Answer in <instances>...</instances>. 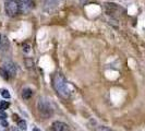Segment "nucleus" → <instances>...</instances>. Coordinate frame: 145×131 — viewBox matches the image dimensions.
Masks as SVG:
<instances>
[{
    "instance_id": "obj_7",
    "label": "nucleus",
    "mask_w": 145,
    "mask_h": 131,
    "mask_svg": "<svg viewBox=\"0 0 145 131\" xmlns=\"http://www.w3.org/2000/svg\"><path fill=\"white\" fill-rule=\"evenodd\" d=\"M53 128L55 131H71L68 124L62 121H55L53 123Z\"/></svg>"
},
{
    "instance_id": "obj_2",
    "label": "nucleus",
    "mask_w": 145,
    "mask_h": 131,
    "mask_svg": "<svg viewBox=\"0 0 145 131\" xmlns=\"http://www.w3.org/2000/svg\"><path fill=\"white\" fill-rule=\"evenodd\" d=\"M37 108H38L40 116L44 117L45 119L49 118L53 114V108L51 106V104L47 99H45V98H39L38 104H37Z\"/></svg>"
},
{
    "instance_id": "obj_14",
    "label": "nucleus",
    "mask_w": 145,
    "mask_h": 131,
    "mask_svg": "<svg viewBox=\"0 0 145 131\" xmlns=\"http://www.w3.org/2000/svg\"><path fill=\"white\" fill-rule=\"evenodd\" d=\"M95 131H112L110 128H108V127H105V126H99L97 127L96 129H95Z\"/></svg>"
},
{
    "instance_id": "obj_13",
    "label": "nucleus",
    "mask_w": 145,
    "mask_h": 131,
    "mask_svg": "<svg viewBox=\"0 0 145 131\" xmlns=\"http://www.w3.org/2000/svg\"><path fill=\"white\" fill-rule=\"evenodd\" d=\"M0 74H1V76H2L3 79H6V80H7V79H9V74H8V72L6 71L5 69H3V68H0Z\"/></svg>"
},
{
    "instance_id": "obj_16",
    "label": "nucleus",
    "mask_w": 145,
    "mask_h": 131,
    "mask_svg": "<svg viewBox=\"0 0 145 131\" xmlns=\"http://www.w3.org/2000/svg\"><path fill=\"white\" fill-rule=\"evenodd\" d=\"M7 118V115L3 113V110H0V120H5Z\"/></svg>"
},
{
    "instance_id": "obj_4",
    "label": "nucleus",
    "mask_w": 145,
    "mask_h": 131,
    "mask_svg": "<svg viewBox=\"0 0 145 131\" xmlns=\"http://www.w3.org/2000/svg\"><path fill=\"white\" fill-rule=\"evenodd\" d=\"M64 2V0H46L44 2V11L53 13Z\"/></svg>"
},
{
    "instance_id": "obj_12",
    "label": "nucleus",
    "mask_w": 145,
    "mask_h": 131,
    "mask_svg": "<svg viewBox=\"0 0 145 131\" xmlns=\"http://www.w3.org/2000/svg\"><path fill=\"white\" fill-rule=\"evenodd\" d=\"M18 126L21 130H25V129H26V122H25V120H19Z\"/></svg>"
},
{
    "instance_id": "obj_6",
    "label": "nucleus",
    "mask_w": 145,
    "mask_h": 131,
    "mask_svg": "<svg viewBox=\"0 0 145 131\" xmlns=\"http://www.w3.org/2000/svg\"><path fill=\"white\" fill-rule=\"evenodd\" d=\"M2 68L8 72L10 76H14L16 74V66L14 65L12 61H7V62L3 63Z\"/></svg>"
},
{
    "instance_id": "obj_9",
    "label": "nucleus",
    "mask_w": 145,
    "mask_h": 131,
    "mask_svg": "<svg viewBox=\"0 0 145 131\" xmlns=\"http://www.w3.org/2000/svg\"><path fill=\"white\" fill-rule=\"evenodd\" d=\"M32 95H33V91L31 89H24L22 91V97L24 99H29Z\"/></svg>"
},
{
    "instance_id": "obj_17",
    "label": "nucleus",
    "mask_w": 145,
    "mask_h": 131,
    "mask_svg": "<svg viewBox=\"0 0 145 131\" xmlns=\"http://www.w3.org/2000/svg\"><path fill=\"white\" fill-rule=\"evenodd\" d=\"M23 51L24 52H29L30 51V45L29 44H25V45L23 46Z\"/></svg>"
},
{
    "instance_id": "obj_3",
    "label": "nucleus",
    "mask_w": 145,
    "mask_h": 131,
    "mask_svg": "<svg viewBox=\"0 0 145 131\" xmlns=\"http://www.w3.org/2000/svg\"><path fill=\"white\" fill-rule=\"evenodd\" d=\"M5 11L9 16H15L20 13V3L18 0H6Z\"/></svg>"
},
{
    "instance_id": "obj_1",
    "label": "nucleus",
    "mask_w": 145,
    "mask_h": 131,
    "mask_svg": "<svg viewBox=\"0 0 145 131\" xmlns=\"http://www.w3.org/2000/svg\"><path fill=\"white\" fill-rule=\"evenodd\" d=\"M53 86L56 90L58 94L60 96H62L63 98H68L70 96V90L68 87V83H67L66 79L63 78V75L60 73H56L53 76Z\"/></svg>"
},
{
    "instance_id": "obj_15",
    "label": "nucleus",
    "mask_w": 145,
    "mask_h": 131,
    "mask_svg": "<svg viewBox=\"0 0 145 131\" xmlns=\"http://www.w3.org/2000/svg\"><path fill=\"white\" fill-rule=\"evenodd\" d=\"M1 95H2L3 98H10V97H11L10 93L7 91V90H2V91H1Z\"/></svg>"
},
{
    "instance_id": "obj_19",
    "label": "nucleus",
    "mask_w": 145,
    "mask_h": 131,
    "mask_svg": "<svg viewBox=\"0 0 145 131\" xmlns=\"http://www.w3.org/2000/svg\"><path fill=\"white\" fill-rule=\"evenodd\" d=\"M1 38H2V36H1V34H0V43H1Z\"/></svg>"
},
{
    "instance_id": "obj_18",
    "label": "nucleus",
    "mask_w": 145,
    "mask_h": 131,
    "mask_svg": "<svg viewBox=\"0 0 145 131\" xmlns=\"http://www.w3.org/2000/svg\"><path fill=\"white\" fill-rule=\"evenodd\" d=\"M33 131H39V130H38L37 128H34V129H33Z\"/></svg>"
},
{
    "instance_id": "obj_5",
    "label": "nucleus",
    "mask_w": 145,
    "mask_h": 131,
    "mask_svg": "<svg viewBox=\"0 0 145 131\" xmlns=\"http://www.w3.org/2000/svg\"><path fill=\"white\" fill-rule=\"evenodd\" d=\"M20 12L29 13L34 8V0H19Z\"/></svg>"
},
{
    "instance_id": "obj_10",
    "label": "nucleus",
    "mask_w": 145,
    "mask_h": 131,
    "mask_svg": "<svg viewBox=\"0 0 145 131\" xmlns=\"http://www.w3.org/2000/svg\"><path fill=\"white\" fill-rule=\"evenodd\" d=\"M24 63H25V66H26L29 69H31V68H33L34 66H35V63H34V60L33 59H31V58H26L24 60Z\"/></svg>"
},
{
    "instance_id": "obj_11",
    "label": "nucleus",
    "mask_w": 145,
    "mask_h": 131,
    "mask_svg": "<svg viewBox=\"0 0 145 131\" xmlns=\"http://www.w3.org/2000/svg\"><path fill=\"white\" fill-rule=\"evenodd\" d=\"M9 106H10L9 103L6 102V100H2V102L0 103V110H6V109H8Z\"/></svg>"
},
{
    "instance_id": "obj_8",
    "label": "nucleus",
    "mask_w": 145,
    "mask_h": 131,
    "mask_svg": "<svg viewBox=\"0 0 145 131\" xmlns=\"http://www.w3.org/2000/svg\"><path fill=\"white\" fill-rule=\"evenodd\" d=\"M105 7H106V10H107V13H109V14H114L117 10L120 9L116 3H106Z\"/></svg>"
}]
</instances>
